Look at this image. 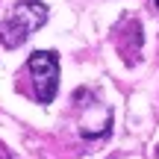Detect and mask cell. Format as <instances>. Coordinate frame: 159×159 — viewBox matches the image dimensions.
<instances>
[{
  "label": "cell",
  "instance_id": "cell-1",
  "mask_svg": "<svg viewBox=\"0 0 159 159\" xmlns=\"http://www.w3.org/2000/svg\"><path fill=\"white\" fill-rule=\"evenodd\" d=\"M44 24H47V6L44 3H39V0H18L15 9L9 12V18L0 27V41H3V47L15 50Z\"/></svg>",
  "mask_w": 159,
  "mask_h": 159
},
{
  "label": "cell",
  "instance_id": "cell-2",
  "mask_svg": "<svg viewBox=\"0 0 159 159\" xmlns=\"http://www.w3.org/2000/svg\"><path fill=\"white\" fill-rule=\"evenodd\" d=\"M27 68L33 74V85H35V100L39 103H50L56 97L59 89V56L53 50H35L27 59Z\"/></svg>",
  "mask_w": 159,
  "mask_h": 159
},
{
  "label": "cell",
  "instance_id": "cell-3",
  "mask_svg": "<svg viewBox=\"0 0 159 159\" xmlns=\"http://www.w3.org/2000/svg\"><path fill=\"white\" fill-rule=\"evenodd\" d=\"M0 159H12V153H9V150L3 148V144H0Z\"/></svg>",
  "mask_w": 159,
  "mask_h": 159
},
{
  "label": "cell",
  "instance_id": "cell-4",
  "mask_svg": "<svg viewBox=\"0 0 159 159\" xmlns=\"http://www.w3.org/2000/svg\"><path fill=\"white\" fill-rule=\"evenodd\" d=\"M153 3H156V9H159V0H153Z\"/></svg>",
  "mask_w": 159,
  "mask_h": 159
},
{
  "label": "cell",
  "instance_id": "cell-5",
  "mask_svg": "<svg viewBox=\"0 0 159 159\" xmlns=\"http://www.w3.org/2000/svg\"><path fill=\"white\" fill-rule=\"evenodd\" d=\"M156 159H159V148H156Z\"/></svg>",
  "mask_w": 159,
  "mask_h": 159
}]
</instances>
